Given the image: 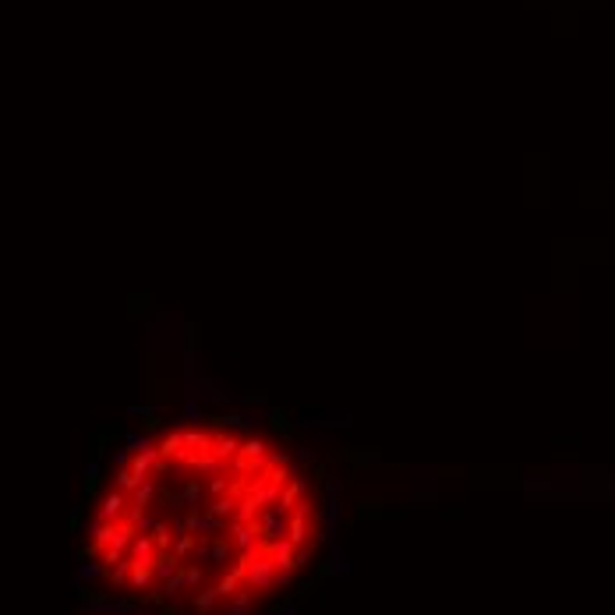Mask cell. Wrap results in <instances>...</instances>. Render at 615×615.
Here are the masks:
<instances>
[{
    "label": "cell",
    "mask_w": 615,
    "mask_h": 615,
    "mask_svg": "<svg viewBox=\"0 0 615 615\" xmlns=\"http://www.w3.org/2000/svg\"><path fill=\"white\" fill-rule=\"evenodd\" d=\"M325 544L304 460L237 421H177L114 460L85 531L92 573L163 615H258Z\"/></svg>",
    "instance_id": "1"
}]
</instances>
